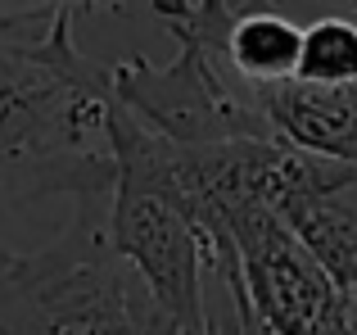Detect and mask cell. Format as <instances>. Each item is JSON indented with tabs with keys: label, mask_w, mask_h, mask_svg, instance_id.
<instances>
[{
	"label": "cell",
	"mask_w": 357,
	"mask_h": 335,
	"mask_svg": "<svg viewBox=\"0 0 357 335\" xmlns=\"http://www.w3.org/2000/svg\"><path fill=\"white\" fill-rule=\"evenodd\" d=\"M353 335H357V295H353Z\"/></svg>",
	"instance_id": "10"
},
{
	"label": "cell",
	"mask_w": 357,
	"mask_h": 335,
	"mask_svg": "<svg viewBox=\"0 0 357 335\" xmlns=\"http://www.w3.org/2000/svg\"><path fill=\"white\" fill-rule=\"evenodd\" d=\"M249 100L285 145L357 168V82L353 87H307L289 77L276 87L249 91Z\"/></svg>",
	"instance_id": "5"
},
{
	"label": "cell",
	"mask_w": 357,
	"mask_h": 335,
	"mask_svg": "<svg viewBox=\"0 0 357 335\" xmlns=\"http://www.w3.org/2000/svg\"><path fill=\"white\" fill-rule=\"evenodd\" d=\"M294 82L353 87L357 82V23L353 18H317L312 27H303Z\"/></svg>",
	"instance_id": "8"
},
{
	"label": "cell",
	"mask_w": 357,
	"mask_h": 335,
	"mask_svg": "<svg viewBox=\"0 0 357 335\" xmlns=\"http://www.w3.org/2000/svg\"><path fill=\"white\" fill-rule=\"evenodd\" d=\"M109 191V64L73 45V14H54L41 36L0 23V209Z\"/></svg>",
	"instance_id": "1"
},
{
	"label": "cell",
	"mask_w": 357,
	"mask_h": 335,
	"mask_svg": "<svg viewBox=\"0 0 357 335\" xmlns=\"http://www.w3.org/2000/svg\"><path fill=\"white\" fill-rule=\"evenodd\" d=\"M280 218L303 240L307 254L321 263V272L344 295H357V181L303 195Z\"/></svg>",
	"instance_id": "7"
},
{
	"label": "cell",
	"mask_w": 357,
	"mask_h": 335,
	"mask_svg": "<svg viewBox=\"0 0 357 335\" xmlns=\"http://www.w3.org/2000/svg\"><path fill=\"white\" fill-rule=\"evenodd\" d=\"M109 100L176 150L276 136L249 91H236L222 77L218 59L185 36L176 41V59L163 68L140 54L109 64Z\"/></svg>",
	"instance_id": "4"
},
{
	"label": "cell",
	"mask_w": 357,
	"mask_h": 335,
	"mask_svg": "<svg viewBox=\"0 0 357 335\" xmlns=\"http://www.w3.org/2000/svg\"><path fill=\"white\" fill-rule=\"evenodd\" d=\"M96 0H0V23L5 27H18L27 23V18L36 14H82V9H91Z\"/></svg>",
	"instance_id": "9"
},
{
	"label": "cell",
	"mask_w": 357,
	"mask_h": 335,
	"mask_svg": "<svg viewBox=\"0 0 357 335\" xmlns=\"http://www.w3.org/2000/svg\"><path fill=\"white\" fill-rule=\"evenodd\" d=\"M109 150H114V191L105 218L109 249L136 272V281L176 322V331L208 335L213 322L204 308V245L176 186L172 145L109 100Z\"/></svg>",
	"instance_id": "3"
},
{
	"label": "cell",
	"mask_w": 357,
	"mask_h": 335,
	"mask_svg": "<svg viewBox=\"0 0 357 335\" xmlns=\"http://www.w3.org/2000/svg\"><path fill=\"white\" fill-rule=\"evenodd\" d=\"M349 5H353V9H357V0H349Z\"/></svg>",
	"instance_id": "11"
},
{
	"label": "cell",
	"mask_w": 357,
	"mask_h": 335,
	"mask_svg": "<svg viewBox=\"0 0 357 335\" xmlns=\"http://www.w3.org/2000/svg\"><path fill=\"white\" fill-rule=\"evenodd\" d=\"M298 45H303V27L289 23L285 14L267 5V0H244L231 9L227 36H222V59L240 73L249 91L289 82L298 68Z\"/></svg>",
	"instance_id": "6"
},
{
	"label": "cell",
	"mask_w": 357,
	"mask_h": 335,
	"mask_svg": "<svg viewBox=\"0 0 357 335\" xmlns=\"http://www.w3.org/2000/svg\"><path fill=\"white\" fill-rule=\"evenodd\" d=\"M100 209L82 200L73 227L32 254L0 245V335H181L109 249Z\"/></svg>",
	"instance_id": "2"
}]
</instances>
